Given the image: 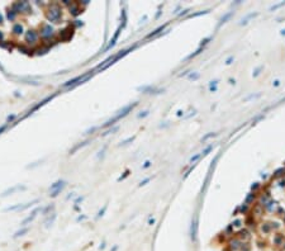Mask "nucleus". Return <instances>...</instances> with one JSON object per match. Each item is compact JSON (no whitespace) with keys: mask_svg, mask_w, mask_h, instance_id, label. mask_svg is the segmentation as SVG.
<instances>
[{"mask_svg":"<svg viewBox=\"0 0 285 251\" xmlns=\"http://www.w3.org/2000/svg\"><path fill=\"white\" fill-rule=\"evenodd\" d=\"M137 105V102H134V103H131V104H128V105H126V107H123L120 110H118L117 112V114H114L113 117L110 118V119H108L105 123H104V127H109V126H113L115 122H118V121H120L122 118H124L126 115L128 114V113H131L132 112V109L134 108Z\"/></svg>","mask_w":285,"mask_h":251,"instance_id":"f257e3e1","label":"nucleus"},{"mask_svg":"<svg viewBox=\"0 0 285 251\" xmlns=\"http://www.w3.org/2000/svg\"><path fill=\"white\" fill-rule=\"evenodd\" d=\"M136 48V46H133V47H129V48H127V50H123L122 52H118V53H115V55H113L112 57H109V59H107L105 61H103L101 62L98 67H101V70H104V69H107V67H109L110 65H113V64H115L118 60H120L122 57H124L127 53H129V51H133Z\"/></svg>","mask_w":285,"mask_h":251,"instance_id":"f03ea898","label":"nucleus"},{"mask_svg":"<svg viewBox=\"0 0 285 251\" xmlns=\"http://www.w3.org/2000/svg\"><path fill=\"white\" fill-rule=\"evenodd\" d=\"M61 17H62V10H61L58 4H52L50 7V9L47 10V19L50 22L53 23H58Z\"/></svg>","mask_w":285,"mask_h":251,"instance_id":"7ed1b4c3","label":"nucleus"},{"mask_svg":"<svg viewBox=\"0 0 285 251\" xmlns=\"http://www.w3.org/2000/svg\"><path fill=\"white\" fill-rule=\"evenodd\" d=\"M91 78V72H86V74H83V75H80V76H76V78L66 81L62 86L64 88H74L76 85H80V84H83L85 81H88L89 79Z\"/></svg>","mask_w":285,"mask_h":251,"instance_id":"20e7f679","label":"nucleus"},{"mask_svg":"<svg viewBox=\"0 0 285 251\" xmlns=\"http://www.w3.org/2000/svg\"><path fill=\"white\" fill-rule=\"evenodd\" d=\"M12 10H14L17 14L20 12H26V13H31V5L28 2H17L12 5Z\"/></svg>","mask_w":285,"mask_h":251,"instance_id":"39448f33","label":"nucleus"},{"mask_svg":"<svg viewBox=\"0 0 285 251\" xmlns=\"http://www.w3.org/2000/svg\"><path fill=\"white\" fill-rule=\"evenodd\" d=\"M38 202H39L38 199H34V200H32L31 203H27V204H20V203H18V204H15V205H12V207H8V208H5V209H4V212H14V210H24V209H27V208L32 207L33 204H37Z\"/></svg>","mask_w":285,"mask_h":251,"instance_id":"423d86ee","label":"nucleus"},{"mask_svg":"<svg viewBox=\"0 0 285 251\" xmlns=\"http://www.w3.org/2000/svg\"><path fill=\"white\" fill-rule=\"evenodd\" d=\"M53 32H55V29L51 24H45L42 27V29H41V37L43 40H48V38H51L53 36Z\"/></svg>","mask_w":285,"mask_h":251,"instance_id":"0eeeda50","label":"nucleus"},{"mask_svg":"<svg viewBox=\"0 0 285 251\" xmlns=\"http://www.w3.org/2000/svg\"><path fill=\"white\" fill-rule=\"evenodd\" d=\"M41 210H42V207H37V208H34L33 210H32V213L27 217V218H24L23 221H22V223H20V226H22V227H24V226H27V224H29L36 217H37V214L39 213V212Z\"/></svg>","mask_w":285,"mask_h":251,"instance_id":"6e6552de","label":"nucleus"},{"mask_svg":"<svg viewBox=\"0 0 285 251\" xmlns=\"http://www.w3.org/2000/svg\"><path fill=\"white\" fill-rule=\"evenodd\" d=\"M26 189H27V186H26V185H20V184H17V185H14V186H12V188H8L7 190H4V191L2 193V197L4 198V197H8V195L13 194V193H15V191H18V190H26Z\"/></svg>","mask_w":285,"mask_h":251,"instance_id":"1a4fd4ad","label":"nucleus"},{"mask_svg":"<svg viewBox=\"0 0 285 251\" xmlns=\"http://www.w3.org/2000/svg\"><path fill=\"white\" fill-rule=\"evenodd\" d=\"M55 96H56V94H53V95H50V96H47V98H45L43 100H41V102H39L38 104H36V105H34V107H33V108H32V109H31L29 112H28V114H27V115L32 114L33 112H36V110H37V109H39L41 107H43V105H45V104H46L47 102H51V100H52V99L55 98Z\"/></svg>","mask_w":285,"mask_h":251,"instance_id":"9d476101","label":"nucleus"},{"mask_svg":"<svg viewBox=\"0 0 285 251\" xmlns=\"http://www.w3.org/2000/svg\"><path fill=\"white\" fill-rule=\"evenodd\" d=\"M196 235H198V218L194 217L190 226V237L193 241H196Z\"/></svg>","mask_w":285,"mask_h":251,"instance_id":"9b49d317","label":"nucleus"},{"mask_svg":"<svg viewBox=\"0 0 285 251\" xmlns=\"http://www.w3.org/2000/svg\"><path fill=\"white\" fill-rule=\"evenodd\" d=\"M37 40H38V33H37L36 31L29 29V31L26 32V42H28V43H34V42H37Z\"/></svg>","mask_w":285,"mask_h":251,"instance_id":"f8f14e48","label":"nucleus"},{"mask_svg":"<svg viewBox=\"0 0 285 251\" xmlns=\"http://www.w3.org/2000/svg\"><path fill=\"white\" fill-rule=\"evenodd\" d=\"M122 29H123V28H122V27L119 26V27H118V29L115 31V33H114L113 38H112V40H110L109 45H108V46L105 47V50H104L105 52H107V51H109V50H110L112 47H114V45H115V42H117V40H118V37H119V34H120V31H122Z\"/></svg>","mask_w":285,"mask_h":251,"instance_id":"ddd939ff","label":"nucleus"},{"mask_svg":"<svg viewBox=\"0 0 285 251\" xmlns=\"http://www.w3.org/2000/svg\"><path fill=\"white\" fill-rule=\"evenodd\" d=\"M60 37H61V40H64V41H67V40H70V38L72 37V29H71V27H69V28H65L64 31H61V33H60Z\"/></svg>","mask_w":285,"mask_h":251,"instance_id":"4468645a","label":"nucleus"},{"mask_svg":"<svg viewBox=\"0 0 285 251\" xmlns=\"http://www.w3.org/2000/svg\"><path fill=\"white\" fill-rule=\"evenodd\" d=\"M65 185H66V181H65V180H62V179H60V180L55 181L53 184H51V186H50V191L56 190V189H60V188H65Z\"/></svg>","mask_w":285,"mask_h":251,"instance_id":"2eb2a0df","label":"nucleus"},{"mask_svg":"<svg viewBox=\"0 0 285 251\" xmlns=\"http://www.w3.org/2000/svg\"><path fill=\"white\" fill-rule=\"evenodd\" d=\"M69 9H70V13H71L74 17H76V15H79V14L81 13V9H80L79 5L75 4V3H71V4L69 5Z\"/></svg>","mask_w":285,"mask_h":251,"instance_id":"dca6fc26","label":"nucleus"},{"mask_svg":"<svg viewBox=\"0 0 285 251\" xmlns=\"http://www.w3.org/2000/svg\"><path fill=\"white\" fill-rule=\"evenodd\" d=\"M56 217H57V214L55 213V212H52V213L47 217V219L45 221V226L47 227V228H50L52 224H53V222H55V219H56Z\"/></svg>","mask_w":285,"mask_h":251,"instance_id":"f3484780","label":"nucleus"},{"mask_svg":"<svg viewBox=\"0 0 285 251\" xmlns=\"http://www.w3.org/2000/svg\"><path fill=\"white\" fill-rule=\"evenodd\" d=\"M89 142H90V140H86V141H84V142H81V143L76 145V146H75L74 148H71V150H70V152H69V155H74V153H75L76 151H79L80 148H83L84 146H86V145H88Z\"/></svg>","mask_w":285,"mask_h":251,"instance_id":"a211bd4d","label":"nucleus"},{"mask_svg":"<svg viewBox=\"0 0 285 251\" xmlns=\"http://www.w3.org/2000/svg\"><path fill=\"white\" fill-rule=\"evenodd\" d=\"M28 231H29L28 227H22V228L18 229L17 232L13 235V238H18V237H20V236H24L26 233H28Z\"/></svg>","mask_w":285,"mask_h":251,"instance_id":"6ab92c4d","label":"nucleus"},{"mask_svg":"<svg viewBox=\"0 0 285 251\" xmlns=\"http://www.w3.org/2000/svg\"><path fill=\"white\" fill-rule=\"evenodd\" d=\"M233 15V12H229V13H227V14H224V15H223L222 18H220V21H219V24H218V28L222 26V24H224L227 21H228V19L231 18Z\"/></svg>","mask_w":285,"mask_h":251,"instance_id":"aec40b11","label":"nucleus"},{"mask_svg":"<svg viewBox=\"0 0 285 251\" xmlns=\"http://www.w3.org/2000/svg\"><path fill=\"white\" fill-rule=\"evenodd\" d=\"M53 209H55V205L53 204H50V205H47L46 208H42V214L43 216H50L51 214V212H53Z\"/></svg>","mask_w":285,"mask_h":251,"instance_id":"412c9836","label":"nucleus"},{"mask_svg":"<svg viewBox=\"0 0 285 251\" xmlns=\"http://www.w3.org/2000/svg\"><path fill=\"white\" fill-rule=\"evenodd\" d=\"M13 32H14V34H22L23 33V26L20 23L14 24L13 26Z\"/></svg>","mask_w":285,"mask_h":251,"instance_id":"4be33fe9","label":"nucleus"},{"mask_svg":"<svg viewBox=\"0 0 285 251\" xmlns=\"http://www.w3.org/2000/svg\"><path fill=\"white\" fill-rule=\"evenodd\" d=\"M166 26H167V24H165V26H161V27H158V28H157V29H155V31L152 32V33H150V34L147 36V38H151V37H155V36L160 34V33H161L162 31L165 29V27H166Z\"/></svg>","mask_w":285,"mask_h":251,"instance_id":"5701e85b","label":"nucleus"},{"mask_svg":"<svg viewBox=\"0 0 285 251\" xmlns=\"http://www.w3.org/2000/svg\"><path fill=\"white\" fill-rule=\"evenodd\" d=\"M241 245H242V242L238 241V240H232V241H231V247H232L233 250L241 248Z\"/></svg>","mask_w":285,"mask_h":251,"instance_id":"b1692460","label":"nucleus"},{"mask_svg":"<svg viewBox=\"0 0 285 251\" xmlns=\"http://www.w3.org/2000/svg\"><path fill=\"white\" fill-rule=\"evenodd\" d=\"M64 190V188H60V189H56V190H52V191H50V197H52V198H55V197H57L58 194L61 191Z\"/></svg>","mask_w":285,"mask_h":251,"instance_id":"393cba45","label":"nucleus"},{"mask_svg":"<svg viewBox=\"0 0 285 251\" xmlns=\"http://www.w3.org/2000/svg\"><path fill=\"white\" fill-rule=\"evenodd\" d=\"M257 15V13H251V14H248L245 19H242V22H241V24H246L247 23V21L248 19H251V18H253V17H256Z\"/></svg>","mask_w":285,"mask_h":251,"instance_id":"a878e982","label":"nucleus"},{"mask_svg":"<svg viewBox=\"0 0 285 251\" xmlns=\"http://www.w3.org/2000/svg\"><path fill=\"white\" fill-rule=\"evenodd\" d=\"M7 17H8V19H9V21L12 22V21H14V19H15V17H17V13H15L14 10H9V12H8V15H7Z\"/></svg>","mask_w":285,"mask_h":251,"instance_id":"bb28decb","label":"nucleus"},{"mask_svg":"<svg viewBox=\"0 0 285 251\" xmlns=\"http://www.w3.org/2000/svg\"><path fill=\"white\" fill-rule=\"evenodd\" d=\"M107 208H108V205L105 204L103 208H101V209L98 212V216H96V218H100V217H103V216H104V213H105V210H107Z\"/></svg>","mask_w":285,"mask_h":251,"instance_id":"cd10ccee","label":"nucleus"},{"mask_svg":"<svg viewBox=\"0 0 285 251\" xmlns=\"http://www.w3.org/2000/svg\"><path fill=\"white\" fill-rule=\"evenodd\" d=\"M209 10H203V12H199V13H194V14H190L189 15V18H195V17H200V15H203V14H207Z\"/></svg>","mask_w":285,"mask_h":251,"instance_id":"c85d7f7f","label":"nucleus"},{"mask_svg":"<svg viewBox=\"0 0 285 251\" xmlns=\"http://www.w3.org/2000/svg\"><path fill=\"white\" fill-rule=\"evenodd\" d=\"M217 84H218V81H217V80L210 81V84H209V89H210L212 91H215V90H217Z\"/></svg>","mask_w":285,"mask_h":251,"instance_id":"c756f323","label":"nucleus"},{"mask_svg":"<svg viewBox=\"0 0 285 251\" xmlns=\"http://www.w3.org/2000/svg\"><path fill=\"white\" fill-rule=\"evenodd\" d=\"M133 140H134V136H133V137H129V138H127V140H124V141H122V142H120V146H124V145H128V143L133 142Z\"/></svg>","mask_w":285,"mask_h":251,"instance_id":"7c9ffc66","label":"nucleus"},{"mask_svg":"<svg viewBox=\"0 0 285 251\" xmlns=\"http://www.w3.org/2000/svg\"><path fill=\"white\" fill-rule=\"evenodd\" d=\"M118 129H119V127H118V126H117V127H113V128H112V129H109V131H107V132H105V133H103V136H107V134H109V133H113V132H117V131H118Z\"/></svg>","mask_w":285,"mask_h":251,"instance_id":"2f4dec72","label":"nucleus"},{"mask_svg":"<svg viewBox=\"0 0 285 251\" xmlns=\"http://www.w3.org/2000/svg\"><path fill=\"white\" fill-rule=\"evenodd\" d=\"M214 136H215V133H208V134H205V136L201 138V141L204 142V141H207V140H209L210 137H214Z\"/></svg>","mask_w":285,"mask_h":251,"instance_id":"473e14b6","label":"nucleus"},{"mask_svg":"<svg viewBox=\"0 0 285 251\" xmlns=\"http://www.w3.org/2000/svg\"><path fill=\"white\" fill-rule=\"evenodd\" d=\"M212 148H213V146H212V145H210V146H208V147H207L204 151L201 152V156H205V155H208V152H210V150H212Z\"/></svg>","mask_w":285,"mask_h":251,"instance_id":"72a5a7b5","label":"nucleus"},{"mask_svg":"<svg viewBox=\"0 0 285 251\" xmlns=\"http://www.w3.org/2000/svg\"><path fill=\"white\" fill-rule=\"evenodd\" d=\"M201 51H203V48H201V47H200V48H199V50H196V51H195V52H194V53H191V55H190V56H189V57H188V59H193V57H195V56H198V55H199V53H200V52H201Z\"/></svg>","mask_w":285,"mask_h":251,"instance_id":"f704fd0d","label":"nucleus"},{"mask_svg":"<svg viewBox=\"0 0 285 251\" xmlns=\"http://www.w3.org/2000/svg\"><path fill=\"white\" fill-rule=\"evenodd\" d=\"M189 79H190V80H196V79H199V74H198V72L190 74V75H189Z\"/></svg>","mask_w":285,"mask_h":251,"instance_id":"c9c22d12","label":"nucleus"},{"mask_svg":"<svg viewBox=\"0 0 285 251\" xmlns=\"http://www.w3.org/2000/svg\"><path fill=\"white\" fill-rule=\"evenodd\" d=\"M105 150H107V146H104L103 148H101V150L99 151V153H98V159H100V157H103V156H104V152H105Z\"/></svg>","mask_w":285,"mask_h":251,"instance_id":"e433bc0d","label":"nucleus"},{"mask_svg":"<svg viewBox=\"0 0 285 251\" xmlns=\"http://www.w3.org/2000/svg\"><path fill=\"white\" fill-rule=\"evenodd\" d=\"M200 157H201V153H196L195 156H193V157L190 159V162L193 164V162H195V161H196L198 159H200Z\"/></svg>","mask_w":285,"mask_h":251,"instance_id":"4c0bfd02","label":"nucleus"},{"mask_svg":"<svg viewBox=\"0 0 285 251\" xmlns=\"http://www.w3.org/2000/svg\"><path fill=\"white\" fill-rule=\"evenodd\" d=\"M15 118H17V115H15V114L8 115V117H7V123H9V122H13V121H14Z\"/></svg>","mask_w":285,"mask_h":251,"instance_id":"58836bf2","label":"nucleus"},{"mask_svg":"<svg viewBox=\"0 0 285 251\" xmlns=\"http://www.w3.org/2000/svg\"><path fill=\"white\" fill-rule=\"evenodd\" d=\"M147 115H148V110H145V112H141L138 114V118H145V117H147Z\"/></svg>","mask_w":285,"mask_h":251,"instance_id":"ea45409f","label":"nucleus"},{"mask_svg":"<svg viewBox=\"0 0 285 251\" xmlns=\"http://www.w3.org/2000/svg\"><path fill=\"white\" fill-rule=\"evenodd\" d=\"M253 198H255V194H252V193H251V194L246 198V203H251L253 200Z\"/></svg>","mask_w":285,"mask_h":251,"instance_id":"a19ab883","label":"nucleus"},{"mask_svg":"<svg viewBox=\"0 0 285 251\" xmlns=\"http://www.w3.org/2000/svg\"><path fill=\"white\" fill-rule=\"evenodd\" d=\"M128 174H129V171H128V170H126V171H124V174H123V175H122L120 178H118V181H120V180H123L124 178H127V176H128Z\"/></svg>","mask_w":285,"mask_h":251,"instance_id":"79ce46f5","label":"nucleus"},{"mask_svg":"<svg viewBox=\"0 0 285 251\" xmlns=\"http://www.w3.org/2000/svg\"><path fill=\"white\" fill-rule=\"evenodd\" d=\"M7 127H8V123H5V124H3L2 127H0V134H2V133L7 129Z\"/></svg>","mask_w":285,"mask_h":251,"instance_id":"37998d69","label":"nucleus"},{"mask_svg":"<svg viewBox=\"0 0 285 251\" xmlns=\"http://www.w3.org/2000/svg\"><path fill=\"white\" fill-rule=\"evenodd\" d=\"M150 180H151V178H146V179H145L143 181H141V183H139V186H142V185H145V184H146V183H148Z\"/></svg>","mask_w":285,"mask_h":251,"instance_id":"c03bdc74","label":"nucleus"},{"mask_svg":"<svg viewBox=\"0 0 285 251\" xmlns=\"http://www.w3.org/2000/svg\"><path fill=\"white\" fill-rule=\"evenodd\" d=\"M269 229H270V227L267 226V224H265V226H262V231H265V232H269Z\"/></svg>","mask_w":285,"mask_h":251,"instance_id":"a18cd8bd","label":"nucleus"},{"mask_svg":"<svg viewBox=\"0 0 285 251\" xmlns=\"http://www.w3.org/2000/svg\"><path fill=\"white\" fill-rule=\"evenodd\" d=\"M261 69H262V66H260V67H258V69H257V70L253 72V76H257V75L260 74V70H261Z\"/></svg>","mask_w":285,"mask_h":251,"instance_id":"49530a36","label":"nucleus"},{"mask_svg":"<svg viewBox=\"0 0 285 251\" xmlns=\"http://www.w3.org/2000/svg\"><path fill=\"white\" fill-rule=\"evenodd\" d=\"M150 166H151V162H150V161H146L145 165H143V169H147V167H150Z\"/></svg>","mask_w":285,"mask_h":251,"instance_id":"de8ad7c7","label":"nucleus"},{"mask_svg":"<svg viewBox=\"0 0 285 251\" xmlns=\"http://www.w3.org/2000/svg\"><path fill=\"white\" fill-rule=\"evenodd\" d=\"M210 41V38H207V40H204V41H201V46H204V45H207L208 42Z\"/></svg>","mask_w":285,"mask_h":251,"instance_id":"09e8293b","label":"nucleus"},{"mask_svg":"<svg viewBox=\"0 0 285 251\" xmlns=\"http://www.w3.org/2000/svg\"><path fill=\"white\" fill-rule=\"evenodd\" d=\"M232 60H233V56H231V57H228V60H227V65H229V64H232Z\"/></svg>","mask_w":285,"mask_h":251,"instance_id":"8fccbe9b","label":"nucleus"},{"mask_svg":"<svg viewBox=\"0 0 285 251\" xmlns=\"http://www.w3.org/2000/svg\"><path fill=\"white\" fill-rule=\"evenodd\" d=\"M85 218H86V216H80V217H77V219H76V221H77V222H80V221H83V219H85Z\"/></svg>","mask_w":285,"mask_h":251,"instance_id":"3c124183","label":"nucleus"},{"mask_svg":"<svg viewBox=\"0 0 285 251\" xmlns=\"http://www.w3.org/2000/svg\"><path fill=\"white\" fill-rule=\"evenodd\" d=\"M241 210H242V212H246V210H247V205H246V204L242 205V207H241Z\"/></svg>","mask_w":285,"mask_h":251,"instance_id":"603ef678","label":"nucleus"},{"mask_svg":"<svg viewBox=\"0 0 285 251\" xmlns=\"http://www.w3.org/2000/svg\"><path fill=\"white\" fill-rule=\"evenodd\" d=\"M188 12H189V9H186V10H184V12H182V13H180V14H179V17H182V15H185V14H186V13H188Z\"/></svg>","mask_w":285,"mask_h":251,"instance_id":"864d4df0","label":"nucleus"},{"mask_svg":"<svg viewBox=\"0 0 285 251\" xmlns=\"http://www.w3.org/2000/svg\"><path fill=\"white\" fill-rule=\"evenodd\" d=\"M83 199H84V197H79V198H77V199H76V200H75V203H76V204H77V203H79V202H81V200H83Z\"/></svg>","mask_w":285,"mask_h":251,"instance_id":"5fc2aeb1","label":"nucleus"},{"mask_svg":"<svg viewBox=\"0 0 285 251\" xmlns=\"http://www.w3.org/2000/svg\"><path fill=\"white\" fill-rule=\"evenodd\" d=\"M234 226H241V221H239V219L234 221Z\"/></svg>","mask_w":285,"mask_h":251,"instance_id":"6e6d98bb","label":"nucleus"},{"mask_svg":"<svg viewBox=\"0 0 285 251\" xmlns=\"http://www.w3.org/2000/svg\"><path fill=\"white\" fill-rule=\"evenodd\" d=\"M3 38H4V33L0 31V41H3Z\"/></svg>","mask_w":285,"mask_h":251,"instance_id":"4d7b16f0","label":"nucleus"},{"mask_svg":"<svg viewBox=\"0 0 285 251\" xmlns=\"http://www.w3.org/2000/svg\"><path fill=\"white\" fill-rule=\"evenodd\" d=\"M257 188H258V184L255 183V185H252V190H253V189H257Z\"/></svg>","mask_w":285,"mask_h":251,"instance_id":"13d9d810","label":"nucleus"},{"mask_svg":"<svg viewBox=\"0 0 285 251\" xmlns=\"http://www.w3.org/2000/svg\"><path fill=\"white\" fill-rule=\"evenodd\" d=\"M3 21H4V18H3L2 14H0V23H3Z\"/></svg>","mask_w":285,"mask_h":251,"instance_id":"bf43d9fd","label":"nucleus"},{"mask_svg":"<svg viewBox=\"0 0 285 251\" xmlns=\"http://www.w3.org/2000/svg\"><path fill=\"white\" fill-rule=\"evenodd\" d=\"M104 247H105V242H103V243L100 245V248H104Z\"/></svg>","mask_w":285,"mask_h":251,"instance_id":"052dcab7","label":"nucleus"},{"mask_svg":"<svg viewBox=\"0 0 285 251\" xmlns=\"http://www.w3.org/2000/svg\"><path fill=\"white\" fill-rule=\"evenodd\" d=\"M274 85H275V86H277V85H279V80H275V83H274Z\"/></svg>","mask_w":285,"mask_h":251,"instance_id":"680f3d73","label":"nucleus"},{"mask_svg":"<svg viewBox=\"0 0 285 251\" xmlns=\"http://www.w3.org/2000/svg\"><path fill=\"white\" fill-rule=\"evenodd\" d=\"M117 248H118V246H115V247H113V248H112V251H117Z\"/></svg>","mask_w":285,"mask_h":251,"instance_id":"e2e57ef3","label":"nucleus"},{"mask_svg":"<svg viewBox=\"0 0 285 251\" xmlns=\"http://www.w3.org/2000/svg\"><path fill=\"white\" fill-rule=\"evenodd\" d=\"M281 34H282V36L285 34V29H282V31H281Z\"/></svg>","mask_w":285,"mask_h":251,"instance_id":"0e129e2a","label":"nucleus"}]
</instances>
